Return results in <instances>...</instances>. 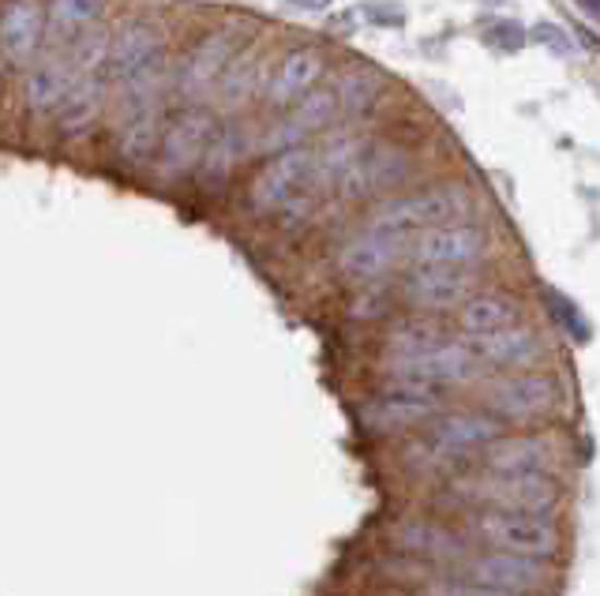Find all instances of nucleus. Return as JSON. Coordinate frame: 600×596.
<instances>
[{
    "label": "nucleus",
    "instance_id": "f257e3e1",
    "mask_svg": "<svg viewBox=\"0 0 600 596\" xmlns=\"http://www.w3.org/2000/svg\"><path fill=\"white\" fill-rule=\"evenodd\" d=\"M466 215H469V192L458 188V184H436V188H425L409 195V199L379 207L376 215L368 218V229L413 241V236L425 233V229L446 226V221H458Z\"/></svg>",
    "mask_w": 600,
    "mask_h": 596
},
{
    "label": "nucleus",
    "instance_id": "f03ea898",
    "mask_svg": "<svg viewBox=\"0 0 600 596\" xmlns=\"http://www.w3.org/2000/svg\"><path fill=\"white\" fill-rule=\"evenodd\" d=\"M488 248V233L473 221L458 218L446 226L425 229L409 241L413 267H439V270H473Z\"/></svg>",
    "mask_w": 600,
    "mask_h": 596
},
{
    "label": "nucleus",
    "instance_id": "7ed1b4c3",
    "mask_svg": "<svg viewBox=\"0 0 600 596\" xmlns=\"http://www.w3.org/2000/svg\"><path fill=\"white\" fill-rule=\"evenodd\" d=\"M311 169H316V150L311 147H293V150H282V155H270L267 166L252 177V188H248L252 215H278V210L290 203V195H297L304 188L316 192Z\"/></svg>",
    "mask_w": 600,
    "mask_h": 596
},
{
    "label": "nucleus",
    "instance_id": "20e7f679",
    "mask_svg": "<svg viewBox=\"0 0 600 596\" xmlns=\"http://www.w3.org/2000/svg\"><path fill=\"white\" fill-rule=\"evenodd\" d=\"M210 132H215V113L203 106H192L184 113H176L173 121L162 127L158 135V177L166 184L184 181V177L196 173L203 147H207Z\"/></svg>",
    "mask_w": 600,
    "mask_h": 596
},
{
    "label": "nucleus",
    "instance_id": "39448f33",
    "mask_svg": "<svg viewBox=\"0 0 600 596\" xmlns=\"http://www.w3.org/2000/svg\"><path fill=\"white\" fill-rule=\"evenodd\" d=\"M473 530L500 551H518V556L544 559L560 548V530L552 518L522 514V510H488V514H477Z\"/></svg>",
    "mask_w": 600,
    "mask_h": 596
},
{
    "label": "nucleus",
    "instance_id": "423d86ee",
    "mask_svg": "<svg viewBox=\"0 0 600 596\" xmlns=\"http://www.w3.org/2000/svg\"><path fill=\"white\" fill-rule=\"evenodd\" d=\"M480 361L473 356L469 345L462 342H439L432 349H420V353H405L387 361V372L394 379H409V382H425V387H446V382H469L477 376Z\"/></svg>",
    "mask_w": 600,
    "mask_h": 596
},
{
    "label": "nucleus",
    "instance_id": "0eeeda50",
    "mask_svg": "<svg viewBox=\"0 0 600 596\" xmlns=\"http://www.w3.org/2000/svg\"><path fill=\"white\" fill-rule=\"evenodd\" d=\"M241 49V31L236 27H218L203 34L196 46L188 49V57L181 61L169 80H173L176 95L181 98H203L215 90V80L222 75V68L230 64V57Z\"/></svg>",
    "mask_w": 600,
    "mask_h": 596
},
{
    "label": "nucleus",
    "instance_id": "6e6552de",
    "mask_svg": "<svg viewBox=\"0 0 600 596\" xmlns=\"http://www.w3.org/2000/svg\"><path fill=\"white\" fill-rule=\"evenodd\" d=\"M473 496L492 502L495 510H522V514L552 518L560 488L548 473H492L473 484Z\"/></svg>",
    "mask_w": 600,
    "mask_h": 596
},
{
    "label": "nucleus",
    "instance_id": "1a4fd4ad",
    "mask_svg": "<svg viewBox=\"0 0 600 596\" xmlns=\"http://www.w3.org/2000/svg\"><path fill=\"white\" fill-rule=\"evenodd\" d=\"M256 139H259V127L241 121V117H230V121H222V124L215 121V132H210L207 147H203V158L192 177H196L203 188H222V184L233 177V169L248 155H256Z\"/></svg>",
    "mask_w": 600,
    "mask_h": 596
},
{
    "label": "nucleus",
    "instance_id": "9d476101",
    "mask_svg": "<svg viewBox=\"0 0 600 596\" xmlns=\"http://www.w3.org/2000/svg\"><path fill=\"white\" fill-rule=\"evenodd\" d=\"M439 409H443V398H439L436 387L394 379L391 390H383L376 402L365 405V421L379 431H394V428H409V424L432 421V416H439Z\"/></svg>",
    "mask_w": 600,
    "mask_h": 596
},
{
    "label": "nucleus",
    "instance_id": "9b49d317",
    "mask_svg": "<svg viewBox=\"0 0 600 596\" xmlns=\"http://www.w3.org/2000/svg\"><path fill=\"white\" fill-rule=\"evenodd\" d=\"M488 409L503 421H534L548 416L560 405V387L552 376H537V372H522L511 379H495L488 387Z\"/></svg>",
    "mask_w": 600,
    "mask_h": 596
},
{
    "label": "nucleus",
    "instance_id": "f8f14e48",
    "mask_svg": "<svg viewBox=\"0 0 600 596\" xmlns=\"http://www.w3.org/2000/svg\"><path fill=\"white\" fill-rule=\"evenodd\" d=\"M405 173H409V155H405V150L368 147L365 155L345 169L334 188L345 203H360V199H371V195L391 192L394 184L405 181Z\"/></svg>",
    "mask_w": 600,
    "mask_h": 596
},
{
    "label": "nucleus",
    "instance_id": "ddd939ff",
    "mask_svg": "<svg viewBox=\"0 0 600 596\" xmlns=\"http://www.w3.org/2000/svg\"><path fill=\"white\" fill-rule=\"evenodd\" d=\"M409 252V241L405 236H391V233H376V229H365L357 241H350L338 255V270H342L350 282L357 285H371L379 278H387L394 270V263Z\"/></svg>",
    "mask_w": 600,
    "mask_h": 596
},
{
    "label": "nucleus",
    "instance_id": "4468645a",
    "mask_svg": "<svg viewBox=\"0 0 600 596\" xmlns=\"http://www.w3.org/2000/svg\"><path fill=\"white\" fill-rule=\"evenodd\" d=\"M323 72H327V61L316 49H290V53H282L278 64L267 68V80H264L267 106L290 109L293 101H301L311 87H319Z\"/></svg>",
    "mask_w": 600,
    "mask_h": 596
},
{
    "label": "nucleus",
    "instance_id": "2eb2a0df",
    "mask_svg": "<svg viewBox=\"0 0 600 596\" xmlns=\"http://www.w3.org/2000/svg\"><path fill=\"white\" fill-rule=\"evenodd\" d=\"M469 577L480 585H492L503 593H534L544 589L552 570L540 556H518V551H488V556L473 559Z\"/></svg>",
    "mask_w": 600,
    "mask_h": 596
},
{
    "label": "nucleus",
    "instance_id": "dca6fc26",
    "mask_svg": "<svg viewBox=\"0 0 600 596\" xmlns=\"http://www.w3.org/2000/svg\"><path fill=\"white\" fill-rule=\"evenodd\" d=\"M46 38V4L41 0H4L0 4V57L23 68L34 61Z\"/></svg>",
    "mask_w": 600,
    "mask_h": 596
},
{
    "label": "nucleus",
    "instance_id": "f3484780",
    "mask_svg": "<svg viewBox=\"0 0 600 596\" xmlns=\"http://www.w3.org/2000/svg\"><path fill=\"white\" fill-rule=\"evenodd\" d=\"M473 285H477L473 270L413 267L402 282V296L420 312H451L473 293Z\"/></svg>",
    "mask_w": 600,
    "mask_h": 596
},
{
    "label": "nucleus",
    "instance_id": "a211bd4d",
    "mask_svg": "<svg viewBox=\"0 0 600 596\" xmlns=\"http://www.w3.org/2000/svg\"><path fill=\"white\" fill-rule=\"evenodd\" d=\"M158 53H169V41H166V34L155 27V23H147V20L124 23V27L113 31V38H109V57H106L109 87L124 83L135 68L147 64L150 57H158Z\"/></svg>",
    "mask_w": 600,
    "mask_h": 596
},
{
    "label": "nucleus",
    "instance_id": "6ab92c4d",
    "mask_svg": "<svg viewBox=\"0 0 600 596\" xmlns=\"http://www.w3.org/2000/svg\"><path fill=\"white\" fill-rule=\"evenodd\" d=\"M162 135V98L155 101H121V132L117 150L128 166H150Z\"/></svg>",
    "mask_w": 600,
    "mask_h": 596
},
{
    "label": "nucleus",
    "instance_id": "aec40b11",
    "mask_svg": "<svg viewBox=\"0 0 600 596\" xmlns=\"http://www.w3.org/2000/svg\"><path fill=\"white\" fill-rule=\"evenodd\" d=\"M267 68H270V57L264 53V46L236 49L230 57V64L222 68V75L215 80V90H210V95L218 98V106H222L225 113H236V109H244L252 98H256V90H264Z\"/></svg>",
    "mask_w": 600,
    "mask_h": 596
},
{
    "label": "nucleus",
    "instance_id": "412c9836",
    "mask_svg": "<svg viewBox=\"0 0 600 596\" xmlns=\"http://www.w3.org/2000/svg\"><path fill=\"white\" fill-rule=\"evenodd\" d=\"M109 106V80L106 72H90V75H75V83L68 87V95L57 109V132L64 139H79L87 135L95 121L101 117V109Z\"/></svg>",
    "mask_w": 600,
    "mask_h": 596
},
{
    "label": "nucleus",
    "instance_id": "4be33fe9",
    "mask_svg": "<svg viewBox=\"0 0 600 596\" xmlns=\"http://www.w3.org/2000/svg\"><path fill=\"white\" fill-rule=\"evenodd\" d=\"M473 356L480 364H492V368H529L544 356V345L529 327L522 323H511L503 330H492V335H477L473 338Z\"/></svg>",
    "mask_w": 600,
    "mask_h": 596
},
{
    "label": "nucleus",
    "instance_id": "5701e85b",
    "mask_svg": "<svg viewBox=\"0 0 600 596\" xmlns=\"http://www.w3.org/2000/svg\"><path fill=\"white\" fill-rule=\"evenodd\" d=\"M500 436H503V424L495 421V416L458 413V416H439L432 424V447H436V454H443V458L469 454V450L488 447V442Z\"/></svg>",
    "mask_w": 600,
    "mask_h": 596
},
{
    "label": "nucleus",
    "instance_id": "b1692460",
    "mask_svg": "<svg viewBox=\"0 0 600 596\" xmlns=\"http://www.w3.org/2000/svg\"><path fill=\"white\" fill-rule=\"evenodd\" d=\"M555 462L552 439L518 436V439H492L485 447V465L492 473H548Z\"/></svg>",
    "mask_w": 600,
    "mask_h": 596
},
{
    "label": "nucleus",
    "instance_id": "393cba45",
    "mask_svg": "<svg viewBox=\"0 0 600 596\" xmlns=\"http://www.w3.org/2000/svg\"><path fill=\"white\" fill-rule=\"evenodd\" d=\"M106 15V0H46V46L68 49Z\"/></svg>",
    "mask_w": 600,
    "mask_h": 596
},
{
    "label": "nucleus",
    "instance_id": "a878e982",
    "mask_svg": "<svg viewBox=\"0 0 600 596\" xmlns=\"http://www.w3.org/2000/svg\"><path fill=\"white\" fill-rule=\"evenodd\" d=\"M72 83H75V72L68 68L64 57H49V61H41L27 75V83H23V98H27L30 117H38V121L53 117L57 109H61V101H64Z\"/></svg>",
    "mask_w": 600,
    "mask_h": 596
},
{
    "label": "nucleus",
    "instance_id": "bb28decb",
    "mask_svg": "<svg viewBox=\"0 0 600 596\" xmlns=\"http://www.w3.org/2000/svg\"><path fill=\"white\" fill-rule=\"evenodd\" d=\"M371 143L365 139L360 132H353V127H342V132H334L331 139H323V147L316 150V169H311V184H316V192H331L338 181H342V173L353 166Z\"/></svg>",
    "mask_w": 600,
    "mask_h": 596
},
{
    "label": "nucleus",
    "instance_id": "cd10ccee",
    "mask_svg": "<svg viewBox=\"0 0 600 596\" xmlns=\"http://www.w3.org/2000/svg\"><path fill=\"white\" fill-rule=\"evenodd\" d=\"M518 304L503 293H469L466 301L458 304V327L466 330L469 338L477 335H492V330H503L511 323H518Z\"/></svg>",
    "mask_w": 600,
    "mask_h": 596
},
{
    "label": "nucleus",
    "instance_id": "c85d7f7f",
    "mask_svg": "<svg viewBox=\"0 0 600 596\" xmlns=\"http://www.w3.org/2000/svg\"><path fill=\"white\" fill-rule=\"evenodd\" d=\"M109 38H113V31L106 27V23H95V27H87L79 34V38L72 41L68 49H61L68 68H72L75 75H90V72H106V57H109Z\"/></svg>",
    "mask_w": 600,
    "mask_h": 596
},
{
    "label": "nucleus",
    "instance_id": "c756f323",
    "mask_svg": "<svg viewBox=\"0 0 600 596\" xmlns=\"http://www.w3.org/2000/svg\"><path fill=\"white\" fill-rule=\"evenodd\" d=\"M293 121H297L304 132L316 135L323 132V127H331L338 121V113H342V106H338V90L334 87H311L308 95L301 101H293Z\"/></svg>",
    "mask_w": 600,
    "mask_h": 596
},
{
    "label": "nucleus",
    "instance_id": "7c9ffc66",
    "mask_svg": "<svg viewBox=\"0 0 600 596\" xmlns=\"http://www.w3.org/2000/svg\"><path fill=\"white\" fill-rule=\"evenodd\" d=\"M338 106H342V113H368L371 106H376V98L383 95V80H379V72H368V68H360V72H345L342 83H338Z\"/></svg>",
    "mask_w": 600,
    "mask_h": 596
},
{
    "label": "nucleus",
    "instance_id": "2f4dec72",
    "mask_svg": "<svg viewBox=\"0 0 600 596\" xmlns=\"http://www.w3.org/2000/svg\"><path fill=\"white\" fill-rule=\"evenodd\" d=\"M443 330L436 327L432 319H420V315H413V319H402L399 327H391V335H387V345H391L394 356H405V353H420V349H432L443 342Z\"/></svg>",
    "mask_w": 600,
    "mask_h": 596
},
{
    "label": "nucleus",
    "instance_id": "473e14b6",
    "mask_svg": "<svg viewBox=\"0 0 600 596\" xmlns=\"http://www.w3.org/2000/svg\"><path fill=\"white\" fill-rule=\"evenodd\" d=\"M402 544L409 551H420V556H436V559H454V556H458V544H454V536L443 533V530H436V525H405Z\"/></svg>",
    "mask_w": 600,
    "mask_h": 596
},
{
    "label": "nucleus",
    "instance_id": "72a5a7b5",
    "mask_svg": "<svg viewBox=\"0 0 600 596\" xmlns=\"http://www.w3.org/2000/svg\"><path fill=\"white\" fill-rule=\"evenodd\" d=\"M522 38H526V34L514 27L511 20H495L492 27H485V41H488V46L500 49V53H518V49H522Z\"/></svg>",
    "mask_w": 600,
    "mask_h": 596
},
{
    "label": "nucleus",
    "instance_id": "f704fd0d",
    "mask_svg": "<svg viewBox=\"0 0 600 596\" xmlns=\"http://www.w3.org/2000/svg\"><path fill=\"white\" fill-rule=\"evenodd\" d=\"M428 596H518V593H503L480 582H432L428 585Z\"/></svg>",
    "mask_w": 600,
    "mask_h": 596
},
{
    "label": "nucleus",
    "instance_id": "c9c22d12",
    "mask_svg": "<svg viewBox=\"0 0 600 596\" xmlns=\"http://www.w3.org/2000/svg\"><path fill=\"white\" fill-rule=\"evenodd\" d=\"M534 38H537V41H548V46H555V53H567V49H571L567 34L555 31L552 23H544V27H537V31H534Z\"/></svg>",
    "mask_w": 600,
    "mask_h": 596
},
{
    "label": "nucleus",
    "instance_id": "e433bc0d",
    "mask_svg": "<svg viewBox=\"0 0 600 596\" xmlns=\"http://www.w3.org/2000/svg\"><path fill=\"white\" fill-rule=\"evenodd\" d=\"M578 4L586 8V12H589V15H593V20H597V12H600V0H578Z\"/></svg>",
    "mask_w": 600,
    "mask_h": 596
},
{
    "label": "nucleus",
    "instance_id": "4c0bfd02",
    "mask_svg": "<svg viewBox=\"0 0 600 596\" xmlns=\"http://www.w3.org/2000/svg\"><path fill=\"white\" fill-rule=\"evenodd\" d=\"M297 4H304V8H323L327 0H297Z\"/></svg>",
    "mask_w": 600,
    "mask_h": 596
}]
</instances>
